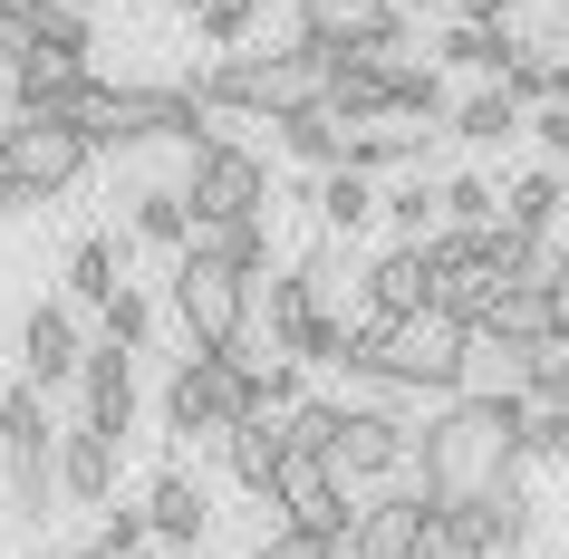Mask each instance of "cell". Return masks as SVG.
<instances>
[{"mask_svg":"<svg viewBox=\"0 0 569 559\" xmlns=\"http://www.w3.org/2000/svg\"><path fill=\"white\" fill-rule=\"evenodd\" d=\"M20 59H30V39H20L10 20H0V68H20Z\"/></svg>","mask_w":569,"mask_h":559,"instance_id":"cell-48","label":"cell"},{"mask_svg":"<svg viewBox=\"0 0 569 559\" xmlns=\"http://www.w3.org/2000/svg\"><path fill=\"white\" fill-rule=\"evenodd\" d=\"M387 377L406 386V396H435V406L473 396V328H453L445 309H425V319L387 328Z\"/></svg>","mask_w":569,"mask_h":559,"instance_id":"cell-5","label":"cell"},{"mask_svg":"<svg viewBox=\"0 0 569 559\" xmlns=\"http://www.w3.org/2000/svg\"><path fill=\"white\" fill-rule=\"evenodd\" d=\"M183 88L203 97V117H300V107H329V59L309 39H280V49H232L193 68Z\"/></svg>","mask_w":569,"mask_h":559,"instance_id":"cell-2","label":"cell"},{"mask_svg":"<svg viewBox=\"0 0 569 559\" xmlns=\"http://www.w3.org/2000/svg\"><path fill=\"white\" fill-rule=\"evenodd\" d=\"M329 117L338 126H377L387 107V59H329Z\"/></svg>","mask_w":569,"mask_h":559,"instance_id":"cell-29","label":"cell"},{"mask_svg":"<svg viewBox=\"0 0 569 559\" xmlns=\"http://www.w3.org/2000/svg\"><path fill=\"white\" fill-rule=\"evenodd\" d=\"M550 290H560V299H569V232H560V280H550Z\"/></svg>","mask_w":569,"mask_h":559,"instance_id":"cell-49","label":"cell"},{"mask_svg":"<svg viewBox=\"0 0 569 559\" xmlns=\"http://www.w3.org/2000/svg\"><path fill=\"white\" fill-rule=\"evenodd\" d=\"M540 146H550V164H560V174H569V107H540Z\"/></svg>","mask_w":569,"mask_h":559,"instance_id":"cell-46","label":"cell"},{"mask_svg":"<svg viewBox=\"0 0 569 559\" xmlns=\"http://www.w3.org/2000/svg\"><path fill=\"white\" fill-rule=\"evenodd\" d=\"M78 425H97L107 443H126V435H136V357H126V348H107V338H97V348H88V367H78Z\"/></svg>","mask_w":569,"mask_h":559,"instance_id":"cell-14","label":"cell"},{"mask_svg":"<svg viewBox=\"0 0 569 559\" xmlns=\"http://www.w3.org/2000/svg\"><path fill=\"white\" fill-rule=\"evenodd\" d=\"M0 492H10V511H20V521H49V511H59V443H39V453H0Z\"/></svg>","mask_w":569,"mask_h":559,"instance_id":"cell-27","label":"cell"},{"mask_svg":"<svg viewBox=\"0 0 569 559\" xmlns=\"http://www.w3.org/2000/svg\"><path fill=\"white\" fill-rule=\"evenodd\" d=\"M20 559H59V550H20Z\"/></svg>","mask_w":569,"mask_h":559,"instance_id":"cell-53","label":"cell"},{"mask_svg":"<svg viewBox=\"0 0 569 559\" xmlns=\"http://www.w3.org/2000/svg\"><path fill=\"white\" fill-rule=\"evenodd\" d=\"M251 30H261V0H203V10H193V39H203V49H222V59H232V49H251Z\"/></svg>","mask_w":569,"mask_h":559,"instance_id":"cell-40","label":"cell"},{"mask_svg":"<svg viewBox=\"0 0 569 559\" xmlns=\"http://www.w3.org/2000/svg\"><path fill=\"white\" fill-rule=\"evenodd\" d=\"M126 290V232H88L78 251H68V309H107V299Z\"/></svg>","mask_w":569,"mask_h":559,"instance_id":"cell-23","label":"cell"},{"mask_svg":"<svg viewBox=\"0 0 569 559\" xmlns=\"http://www.w3.org/2000/svg\"><path fill=\"white\" fill-rule=\"evenodd\" d=\"M560 212H569V174H560V164H531V174L502 193V222H511V232H531V241H560Z\"/></svg>","mask_w":569,"mask_h":559,"instance_id":"cell-26","label":"cell"},{"mask_svg":"<svg viewBox=\"0 0 569 559\" xmlns=\"http://www.w3.org/2000/svg\"><path fill=\"white\" fill-rule=\"evenodd\" d=\"M300 39L319 59H396L406 49V10L396 0H300Z\"/></svg>","mask_w":569,"mask_h":559,"instance_id":"cell-7","label":"cell"},{"mask_svg":"<svg viewBox=\"0 0 569 559\" xmlns=\"http://www.w3.org/2000/svg\"><path fill=\"white\" fill-rule=\"evenodd\" d=\"M453 20H473V30H511V0H445Z\"/></svg>","mask_w":569,"mask_h":559,"instance_id":"cell-47","label":"cell"},{"mask_svg":"<svg viewBox=\"0 0 569 559\" xmlns=\"http://www.w3.org/2000/svg\"><path fill=\"white\" fill-rule=\"evenodd\" d=\"M502 88L521 97V107H560V49H550V39H521L511 68H502Z\"/></svg>","mask_w":569,"mask_h":559,"instance_id":"cell-39","label":"cell"},{"mask_svg":"<svg viewBox=\"0 0 569 559\" xmlns=\"http://www.w3.org/2000/svg\"><path fill=\"white\" fill-rule=\"evenodd\" d=\"M88 309H68V299H30L20 309V377L49 396V386H78V367H88Z\"/></svg>","mask_w":569,"mask_h":559,"instance_id":"cell-8","label":"cell"},{"mask_svg":"<svg viewBox=\"0 0 569 559\" xmlns=\"http://www.w3.org/2000/svg\"><path fill=\"white\" fill-rule=\"evenodd\" d=\"M560 319H569V299H560Z\"/></svg>","mask_w":569,"mask_h":559,"instance_id":"cell-54","label":"cell"},{"mask_svg":"<svg viewBox=\"0 0 569 559\" xmlns=\"http://www.w3.org/2000/svg\"><path fill=\"white\" fill-rule=\"evenodd\" d=\"M39 443H59V425H49V396H39L30 377L0 386V453H39Z\"/></svg>","mask_w":569,"mask_h":559,"instance_id":"cell-35","label":"cell"},{"mask_svg":"<svg viewBox=\"0 0 569 559\" xmlns=\"http://www.w3.org/2000/svg\"><path fill=\"white\" fill-rule=\"evenodd\" d=\"M482 521H492V540H502V550H531V540H540V492L521 482V472H502V482L482 492Z\"/></svg>","mask_w":569,"mask_h":559,"instance_id":"cell-33","label":"cell"},{"mask_svg":"<svg viewBox=\"0 0 569 559\" xmlns=\"http://www.w3.org/2000/svg\"><path fill=\"white\" fill-rule=\"evenodd\" d=\"M126 241H146V251H164V261H183V251H193V203H183V183H146L136 212H126Z\"/></svg>","mask_w":569,"mask_h":559,"instance_id":"cell-22","label":"cell"},{"mask_svg":"<svg viewBox=\"0 0 569 559\" xmlns=\"http://www.w3.org/2000/svg\"><path fill=\"white\" fill-rule=\"evenodd\" d=\"M183 203H193V232H222V222H261L270 212V164L251 146H203L183 164Z\"/></svg>","mask_w":569,"mask_h":559,"instance_id":"cell-6","label":"cell"},{"mask_svg":"<svg viewBox=\"0 0 569 559\" xmlns=\"http://www.w3.org/2000/svg\"><path fill=\"white\" fill-rule=\"evenodd\" d=\"M445 222L453 232H492V222H502V183L492 174H453L445 183Z\"/></svg>","mask_w":569,"mask_h":559,"instance_id":"cell-41","label":"cell"},{"mask_svg":"<svg viewBox=\"0 0 569 559\" xmlns=\"http://www.w3.org/2000/svg\"><path fill=\"white\" fill-rule=\"evenodd\" d=\"M482 559H521V550H502V540H492V550H482Z\"/></svg>","mask_w":569,"mask_h":559,"instance_id":"cell-52","label":"cell"},{"mask_svg":"<svg viewBox=\"0 0 569 559\" xmlns=\"http://www.w3.org/2000/svg\"><path fill=\"white\" fill-rule=\"evenodd\" d=\"M270 511H280V530H300V540H319V550H348V530H358V492H348L329 463H290Z\"/></svg>","mask_w":569,"mask_h":559,"instance_id":"cell-9","label":"cell"},{"mask_svg":"<svg viewBox=\"0 0 569 559\" xmlns=\"http://www.w3.org/2000/svg\"><path fill=\"white\" fill-rule=\"evenodd\" d=\"M10 154H20V183H30L39 203L78 193L88 164H97V146L78 136V126H59V117H10Z\"/></svg>","mask_w":569,"mask_h":559,"instance_id":"cell-10","label":"cell"},{"mask_svg":"<svg viewBox=\"0 0 569 559\" xmlns=\"http://www.w3.org/2000/svg\"><path fill=\"white\" fill-rule=\"evenodd\" d=\"M146 521H154V550H203V530H212V492H203V472H183V463H164L146 482Z\"/></svg>","mask_w":569,"mask_h":559,"instance_id":"cell-15","label":"cell"},{"mask_svg":"<svg viewBox=\"0 0 569 559\" xmlns=\"http://www.w3.org/2000/svg\"><path fill=\"white\" fill-rule=\"evenodd\" d=\"M68 126H78L97 154H136V146L203 154V146H222V126L203 117L193 88H107V78H88V97L68 107Z\"/></svg>","mask_w":569,"mask_h":559,"instance_id":"cell-3","label":"cell"},{"mask_svg":"<svg viewBox=\"0 0 569 559\" xmlns=\"http://www.w3.org/2000/svg\"><path fill=\"white\" fill-rule=\"evenodd\" d=\"M154 521H146V501H107L97 511V550H117V559H146Z\"/></svg>","mask_w":569,"mask_h":559,"instance_id":"cell-44","label":"cell"},{"mask_svg":"<svg viewBox=\"0 0 569 559\" xmlns=\"http://www.w3.org/2000/svg\"><path fill=\"white\" fill-rule=\"evenodd\" d=\"M193 251H203V261H222V270H241L251 290H261L270 261H280V241H270V212H261V222H222V232H193Z\"/></svg>","mask_w":569,"mask_h":559,"instance_id":"cell-31","label":"cell"},{"mask_svg":"<svg viewBox=\"0 0 569 559\" xmlns=\"http://www.w3.org/2000/svg\"><path fill=\"white\" fill-rule=\"evenodd\" d=\"M425 521H435V501L416 492V472H406V482H377V492L358 501L348 559H416L425 550Z\"/></svg>","mask_w":569,"mask_h":559,"instance_id":"cell-13","label":"cell"},{"mask_svg":"<svg viewBox=\"0 0 569 559\" xmlns=\"http://www.w3.org/2000/svg\"><path fill=\"white\" fill-rule=\"evenodd\" d=\"M482 338H502V348H550V338H569V319H560V290H540V280H511Z\"/></svg>","mask_w":569,"mask_h":559,"instance_id":"cell-21","label":"cell"},{"mask_svg":"<svg viewBox=\"0 0 569 559\" xmlns=\"http://www.w3.org/2000/svg\"><path fill=\"white\" fill-rule=\"evenodd\" d=\"M68 559H117V550H97V540H88V550H68Z\"/></svg>","mask_w":569,"mask_h":559,"instance_id":"cell-50","label":"cell"},{"mask_svg":"<svg viewBox=\"0 0 569 559\" xmlns=\"http://www.w3.org/2000/svg\"><path fill=\"white\" fill-rule=\"evenodd\" d=\"M387 222H396V241H435L445 232V183L435 174H396L387 183Z\"/></svg>","mask_w":569,"mask_h":559,"instance_id":"cell-34","label":"cell"},{"mask_svg":"<svg viewBox=\"0 0 569 559\" xmlns=\"http://www.w3.org/2000/svg\"><path fill=\"white\" fill-rule=\"evenodd\" d=\"M30 49H49V59H68V68H88V49H97V20L78 10V0H39Z\"/></svg>","mask_w":569,"mask_h":559,"instance_id":"cell-36","label":"cell"},{"mask_svg":"<svg viewBox=\"0 0 569 559\" xmlns=\"http://www.w3.org/2000/svg\"><path fill=\"white\" fill-rule=\"evenodd\" d=\"M425 146H435V126H416V117H377V126H348V164H358L367 183L425 174Z\"/></svg>","mask_w":569,"mask_h":559,"instance_id":"cell-16","label":"cell"},{"mask_svg":"<svg viewBox=\"0 0 569 559\" xmlns=\"http://www.w3.org/2000/svg\"><path fill=\"white\" fill-rule=\"evenodd\" d=\"M280 435H290V463H338V443H348V406H338V396H309L300 415H280Z\"/></svg>","mask_w":569,"mask_h":559,"instance_id":"cell-32","label":"cell"},{"mask_svg":"<svg viewBox=\"0 0 569 559\" xmlns=\"http://www.w3.org/2000/svg\"><path fill=\"white\" fill-rule=\"evenodd\" d=\"M521 406H531V415H560L569 406V338L531 348V386H521Z\"/></svg>","mask_w":569,"mask_h":559,"instance_id":"cell-43","label":"cell"},{"mask_svg":"<svg viewBox=\"0 0 569 559\" xmlns=\"http://www.w3.org/2000/svg\"><path fill=\"white\" fill-rule=\"evenodd\" d=\"M511 49H521L511 30H473V20H453V30L435 39V68H463V78H482V88H502Z\"/></svg>","mask_w":569,"mask_h":559,"instance_id":"cell-30","label":"cell"},{"mask_svg":"<svg viewBox=\"0 0 569 559\" xmlns=\"http://www.w3.org/2000/svg\"><path fill=\"white\" fill-rule=\"evenodd\" d=\"M502 472H531V406L521 396H453L416 425V492L473 501Z\"/></svg>","mask_w":569,"mask_h":559,"instance_id":"cell-1","label":"cell"},{"mask_svg":"<svg viewBox=\"0 0 569 559\" xmlns=\"http://www.w3.org/2000/svg\"><path fill=\"white\" fill-rule=\"evenodd\" d=\"M309 212H319V232H329V241H358L367 222L387 212V183H367L358 164H338V174L309 183Z\"/></svg>","mask_w":569,"mask_h":559,"instance_id":"cell-20","label":"cell"},{"mask_svg":"<svg viewBox=\"0 0 569 559\" xmlns=\"http://www.w3.org/2000/svg\"><path fill=\"white\" fill-rule=\"evenodd\" d=\"M502 290H511V280H492V270H453V280H435V309H445L453 328H473V338H482L492 309H502Z\"/></svg>","mask_w":569,"mask_h":559,"instance_id":"cell-37","label":"cell"},{"mask_svg":"<svg viewBox=\"0 0 569 559\" xmlns=\"http://www.w3.org/2000/svg\"><path fill=\"white\" fill-rule=\"evenodd\" d=\"M521 386H531V348L473 338V396H521Z\"/></svg>","mask_w":569,"mask_h":559,"instance_id":"cell-42","label":"cell"},{"mask_svg":"<svg viewBox=\"0 0 569 559\" xmlns=\"http://www.w3.org/2000/svg\"><path fill=\"white\" fill-rule=\"evenodd\" d=\"M338 482H406L416 472V425L406 415H387V406H348V443H338Z\"/></svg>","mask_w":569,"mask_h":559,"instance_id":"cell-11","label":"cell"},{"mask_svg":"<svg viewBox=\"0 0 569 559\" xmlns=\"http://www.w3.org/2000/svg\"><path fill=\"white\" fill-rule=\"evenodd\" d=\"M445 126H453L473 154H492V146H511V136L531 126V107H521L511 88H473V97H453V117H445Z\"/></svg>","mask_w":569,"mask_h":559,"instance_id":"cell-24","label":"cell"},{"mask_svg":"<svg viewBox=\"0 0 569 559\" xmlns=\"http://www.w3.org/2000/svg\"><path fill=\"white\" fill-rule=\"evenodd\" d=\"M425 309H435V261H425V241H387V251L358 270V319L406 328V319H425Z\"/></svg>","mask_w":569,"mask_h":559,"instance_id":"cell-12","label":"cell"},{"mask_svg":"<svg viewBox=\"0 0 569 559\" xmlns=\"http://www.w3.org/2000/svg\"><path fill=\"white\" fill-rule=\"evenodd\" d=\"M222 463H232L241 492L280 501V472H290V435H280V415H251V425H232V435H222Z\"/></svg>","mask_w":569,"mask_h":559,"instance_id":"cell-18","label":"cell"},{"mask_svg":"<svg viewBox=\"0 0 569 559\" xmlns=\"http://www.w3.org/2000/svg\"><path fill=\"white\" fill-rule=\"evenodd\" d=\"M117 453L126 443H107L97 425H68L59 435V492L78 501V511H107V501H117Z\"/></svg>","mask_w":569,"mask_h":559,"instance_id":"cell-17","label":"cell"},{"mask_svg":"<svg viewBox=\"0 0 569 559\" xmlns=\"http://www.w3.org/2000/svg\"><path fill=\"white\" fill-rule=\"evenodd\" d=\"M396 10H406V0H396Z\"/></svg>","mask_w":569,"mask_h":559,"instance_id":"cell-55","label":"cell"},{"mask_svg":"<svg viewBox=\"0 0 569 559\" xmlns=\"http://www.w3.org/2000/svg\"><path fill=\"white\" fill-rule=\"evenodd\" d=\"M78 97H88V68L49 59V49H30V59L10 68V117H59V126H68Z\"/></svg>","mask_w":569,"mask_h":559,"instance_id":"cell-19","label":"cell"},{"mask_svg":"<svg viewBox=\"0 0 569 559\" xmlns=\"http://www.w3.org/2000/svg\"><path fill=\"white\" fill-rule=\"evenodd\" d=\"M387 107H396V117H416V126H445V117H453L445 68L416 59V49H396V59H387Z\"/></svg>","mask_w":569,"mask_h":559,"instance_id":"cell-25","label":"cell"},{"mask_svg":"<svg viewBox=\"0 0 569 559\" xmlns=\"http://www.w3.org/2000/svg\"><path fill=\"white\" fill-rule=\"evenodd\" d=\"M39 193L30 183H20V154H10V136H0V222H10V212H30Z\"/></svg>","mask_w":569,"mask_h":559,"instance_id":"cell-45","label":"cell"},{"mask_svg":"<svg viewBox=\"0 0 569 559\" xmlns=\"http://www.w3.org/2000/svg\"><path fill=\"white\" fill-rule=\"evenodd\" d=\"M164 10H183V20H193V10H203V0H164Z\"/></svg>","mask_w":569,"mask_h":559,"instance_id":"cell-51","label":"cell"},{"mask_svg":"<svg viewBox=\"0 0 569 559\" xmlns=\"http://www.w3.org/2000/svg\"><path fill=\"white\" fill-rule=\"evenodd\" d=\"M270 126H280V154H290V164H309V183L348 164V126H338L329 107H300V117H270Z\"/></svg>","mask_w":569,"mask_h":559,"instance_id":"cell-28","label":"cell"},{"mask_svg":"<svg viewBox=\"0 0 569 559\" xmlns=\"http://www.w3.org/2000/svg\"><path fill=\"white\" fill-rule=\"evenodd\" d=\"M0 136H10V126H0Z\"/></svg>","mask_w":569,"mask_h":559,"instance_id":"cell-56","label":"cell"},{"mask_svg":"<svg viewBox=\"0 0 569 559\" xmlns=\"http://www.w3.org/2000/svg\"><path fill=\"white\" fill-rule=\"evenodd\" d=\"M154 319H164V309H154V290H136V280H126V290L97 309V338H107V348H126V357H146V348H154Z\"/></svg>","mask_w":569,"mask_h":559,"instance_id":"cell-38","label":"cell"},{"mask_svg":"<svg viewBox=\"0 0 569 559\" xmlns=\"http://www.w3.org/2000/svg\"><path fill=\"white\" fill-rule=\"evenodd\" d=\"M164 309H174L183 348L222 357V348H241V338H251V319H261V290H251L241 270L203 261V251H183V261H174V280H164Z\"/></svg>","mask_w":569,"mask_h":559,"instance_id":"cell-4","label":"cell"}]
</instances>
